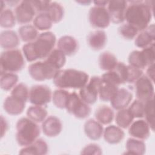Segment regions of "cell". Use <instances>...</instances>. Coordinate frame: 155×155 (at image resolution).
<instances>
[{"mask_svg":"<svg viewBox=\"0 0 155 155\" xmlns=\"http://www.w3.org/2000/svg\"><path fill=\"white\" fill-rule=\"evenodd\" d=\"M45 60L59 70L65 64L66 55L58 48L53 49Z\"/></svg>","mask_w":155,"mask_h":155,"instance_id":"obj_29","label":"cell"},{"mask_svg":"<svg viewBox=\"0 0 155 155\" xmlns=\"http://www.w3.org/2000/svg\"><path fill=\"white\" fill-rule=\"evenodd\" d=\"M16 140L21 147L33 143L40 134V128L36 122L28 117H21L16 125Z\"/></svg>","mask_w":155,"mask_h":155,"instance_id":"obj_4","label":"cell"},{"mask_svg":"<svg viewBox=\"0 0 155 155\" xmlns=\"http://www.w3.org/2000/svg\"><path fill=\"white\" fill-rule=\"evenodd\" d=\"M134 88L137 99L145 102L154 98V88L153 82L146 75L141 76L134 82Z\"/></svg>","mask_w":155,"mask_h":155,"instance_id":"obj_10","label":"cell"},{"mask_svg":"<svg viewBox=\"0 0 155 155\" xmlns=\"http://www.w3.org/2000/svg\"><path fill=\"white\" fill-rule=\"evenodd\" d=\"M25 102L24 101L10 94L5 99L3 108L6 113L9 114L18 115L24 111Z\"/></svg>","mask_w":155,"mask_h":155,"instance_id":"obj_18","label":"cell"},{"mask_svg":"<svg viewBox=\"0 0 155 155\" xmlns=\"http://www.w3.org/2000/svg\"><path fill=\"white\" fill-rule=\"evenodd\" d=\"M56 42V36L51 31L40 33L37 38L22 46V53L28 62L46 58L53 50Z\"/></svg>","mask_w":155,"mask_h":155,"instance_id":"obj_2","label":"cell"},{"mask_svg":"<svg viewBox=\"0 0 155 155\" xmlns=\"http://www.w3.org/2000/svg\"><path fill=\"white\" fill-rule=\"evenodd\" d=\"M143 117L148 124L152 131L154 130V98L144 102Z\"/></svg>","mask_w":155,"mask_h":155,"instance_id":"obj_38","label":"cell"},{"mask_svg":"<svg viewBox=\"0 0 155 155\" xmlns=\"http://www.w3.org/2000/svg\"><path fill=\"white\" fill-rule=\"evenodd\" d=\"M10 94L27 102L28 99L29 90L25 84L21 82L16 84L12 88Z\"/></svg>","mask_w":155,"mask_h":155,"instance_id":"obj_41","label":"cell"},{"mask_svg":"<svg viewBox=\"0 0 155 155\" xmlns=\"http://www.w3.org/2000/svg\"><path fill=\"white\" fill-rule=\"evenodd\" d=\"M128 61L130 65L142 70L147 67L143 61L141 51L139 50L132 51L129 54Z\"/></svg>","mask_w":155,"mask_h":155,"instance_id":"obj_39","label":"cell"},{"mask_svg":"<svg viewBox=\"0 0 155 155\" xmlns=\"http://www.w3.org/2000/svg\"><path fill=\"white\" fill-rule=\"evenodd\" d=\"M87 42L91 49L99 50L103 48L106 44V33L102 30H94L88 35L87 37Z\"/></svg>","mask_w":155,"mask_h":155,"instance_id":"obj_24","label":"cell"},{"mask_svg":"<svg viewBox=\"0 0 155 155\" xmlns=\"http://www.w3.org/2000/svg\"><path fill=\"white\" fill-rule=\"evenodd\" d=\"M124 19L127 23L135 27L138 31L146 28L153 15V1H133L127 2Z\"/></svg>","mask_w":155,"mask_h":155,"instance_id":"obj_1","label":"cell"},{"mask_svg":"<svg viewBox=\"0 0 155 155\" xmlns=\"http://www.w3.org/2000/svg\"><path fill=\"white\" fill-rule=\"evenodd\" d=\"M57 47L66 56H71L78 51V42L71 36L64 35L58 39Z\"/></svg>","mask_w":155,"mask_h":155,"instance_id":"obj_19","label":"cell"},{"mask_svg":"<svg viewBox=\"0 0 155 155\" xmlns=\"http://www.w3.org/2000/svg\"><path fill=\"white\" fill-rule=\"evenodd\" d=\"M101 78L103 82L116 85L117 87L122 84L119 76L114 69L104 73L101 76Z\"/></svg>","mask_w":155,"mask_h":155,"instance_id":"obj_43","label":"cell"},{"mask_svg":"<svg viewBox=\"0 0 155 155\" xmlns=\"http://www.w3.org/2000/svg\"><path fill=\"white\" fill-rule=\"evenodd\" d=\"M46 13L52 22L56 23L62 19L64 15V9L61 4L57 2H50Z\"/></svg>","mask_w":155,"mask_h":155,"instance_id":"obj_32","label":"cell"},{"mask_svg":"<svg viewBox=\"0 0 155 155\" xmlns=\"http://www.w3.org/2000/svg\"><path fill=\"white\" fill-rule=\"evenodd\" d=\"M94 4H95V6H99V7H105L108 4V1H93Z\"/></svg>","mask_w":155,"mask_h":155,"instance_id":"obj_49","label":"cell"},{"mask_svg":"<svg viewBox=\"0 0 155 155\" xmlns=\"http://www.w3.org/2000/svg\"><path fill=\"white\" fill-rule=\"evenodd\" d=\"M69 92L65 89L59 88L52 93V101L54 105L59 108H65Z\"/></svg>","mask_w":155,"mask_h":155,"instance_id":"obj_36","label":"cell"},{"mask_svg":"<svg viewBox=\"0 0 155 155\" xmlns=\"http://www.w3.org/2000/svg\"><path fill=\"white\" fill-rule=\"evenodd\" d=\"M125 145L126 154L142 155L146 151V146L143 140L130 137L127 139Z\"/></svg>","mask_w":155,"mask_h":155,"instance_id":"obj_26","label":"cell"},{"mask_svg":"<svg viewBox=\"0 0 155 155\" xmlns=\"http://www.w3.org/2000/svg\"><path fill=\"white\" fill-rule=\"evenodd\" d=\"M38 15L31 1H22L15 10L16 21L21 24H27L34 19Z\"/></svg>","mask_w":155,"mask_h":155,"instance_id":"obj_12","label":"cell"},{"mask_svg":"<svg viewBox=\"0 0 155 155\" xmlns=\"http://www.w3.org/2000/svg\"><path fill=\"white\" fill-rule=\"evenodd\" d=\"M101 82V77L96 76L91 77L86 85L79 89V95L80 97L89 105L94 104L98 97Z\"/></svg>","mask_w":155,"mask_h":155,"instance_id":"obj_8","label":"cell"},{"mask_svg":"<svg viewBox=\"0 0 155 155\" xmlns=\"http://www.w3.org/2000/svg\"><path fill=\"white\" fill-rule=\"evenodd\" d=\"M19 44V37L18 34L11 30L2 31L0 35V45L5 50L16 48Z\"/></svg>","mask_w":155,"mask_h":155,"instance_id":"obj_22","label":"cell"},{"mask_svg":"<svg viewBox=\"0 0 155 155\" xmlns=\"http://www.w3.org/2000/svg\"><path fill=\"white\" fill-rule=\"evenodd\" d=\"M102 151L101 148L96 143H90L85 146L81 154H94V155H101Z\"/></svg>","mask_w":155,"mask_h":155,"instance_id":"obj_46","label":"cell"},{"mask_svg":"<svg viewBox=\"0 0 155 155\" xmlns=\"http://www.w3.org/2000/svg\"><path fill=\"white\" fill-rule=\"evenodd\" d=\"M16 17L13 12L9 8H5L1 12L0 25L5 28H12L16 23Z\"/></svg>","mask_w":155,"mask_h":155,"instance_id":"obj_37","label":"cell"},{"mask_svg":"<svg viewBox=\"0 0 155 155\" xmlns=\"http://www.w3.org/2000/svg\"><path fill=\"white\" fill-rule=\"evenodd\" d=\"M84 130L86 136L93 140H99L103 136L102 124L93 119H90L85 122Z\"/></svg>","mask_w":155,"mask_h":155,"instance_id":"obj_21","label":"cell"},{"mask_svg":"<svg viewBox=\"0 0 155 155\" xmlns=\"http://www.w3.org/2000/svg\"><path fill=\"white\" fill-rule=\"evenodd\" d=\"M8 122L5 118H4L2 116H1V136L2 137L5 134L7 129H8Z\"/></svg>","mask_w":155,"mask_h":155,"instance_id":"obj_47","label":"cell"},{"mask_svg":"<svg viewBox=\"0 0 155 155\" xmlns=\"http://www.w3.org/2000/svg\"><path fill=\"white\" fill-rule=\"evenodd\" d=\"M117 62L116 56L110 51H104L99 56V65L101 69L107 71L113 70Z\"/></svg>","mask_w":155,"mask_h":155,"instance_id":"obj_27","label":"cell"},{"mask_svg":"<svg viewBox=\"0 0 155 155\" xmlns=\"http://www.w3.org/2000/svg\"><path fill=\"white\" fill-rule=\"evenodd\" d=\"M127 4V1L124 0L108 1L107 9L111 21L115 24H120L125 21L124 15Z\"/></svg>","mask_w":155,"mask_h":155,"instance_id":"obj_13","label":"cell"},{"mask_svg":"<svg viewBox=\"0 0 155 155\" xmlns=\"http://www.w3.org/2000/svg\"><path fill=\"white\" fill-rule=\"evenodd\" d=\"M88 19L91 26L99 29L107 27L111 22L108 10L105 7H91L88 12Z\"/></svg>","mask_w":155,"mask_h":155,"instance_id":"obj_11","label":"cell"},{"mask_svg":"<svg viewBox=\"0 0 155 155\" xmlns=\"http://www.w3.org/2000/svg\"><path fill=\"white\" fill-rule=\"evenodd\" d=\"M30 76L38 81H43L54 78L59 71L46 60L36 61L31 64L28 68Z\"/></svg>","mask_w":155,"mask_h":155,"instance_id":"obj_7","label":"cell"},{"mask_svg":"<svg viewBox=\"0 0 155 155\" xmlns=\"http://www.w3.org/2000/svg\"><path fill=\"white\" fill-rule=\"evenodd\" d=\"M25 66V60L21 50L14 48L2 51L0 56L1 74L15 73L21 71Z\"/></svg>","mask_w":155,"mask_h":155,"instance_id":"obj_5","label":"cell"},{"mask_svg":"<svg viewBox=\"0 0 155 155\" xmlns=\"http://www.w3.org/2000/svg\"><path fill=\"white\" fill-rule=\"evenodd\" d=\"M154 24H152L137 33L134 39L135 45L139 48H143L154 43Z\"/></svg>","mask_w":155,"mask_h":155,"instance_id":"obj_17","label":"cell"},{"mask_svg":"<svg viewBox=\"0 0 155 155\" xmlns=\"http://www.w3.org/2000/svg\"><path fill=\"white\" fill-rule=\"evenodd\" d=\"M48 147L47 142L42 139H37L31 144L24 147L19 151L20 154L44 155L48 153Z\"/></svg>","mask_w":155,"mask_h":155,"instance_id":"obj_23","label":"cell"},{"mask_svg":"<svg viewBox=\"0 0 155 155\" xmlns=\"http://www.w3.org/2000/svg\"><path fill=\"white\" fill-rule=\"evenodd\" d=\"M133 99L132 93L126 88H118L111 99L110 103L111 107L117 110L125 108L131 102Z\"/></svg>","mask_w":155,"mask_h":155,"instance_id":"obj_15","label":"cell"},{"mask_svg":"<svg viewBox=\"0 0 155 155\" xmlns=\"http://www.w3.org/2000/svg\"><path fill=\"white\" fill-rule=\"evenodd\" d=\"M52 99L51 89L45 85H35L29 90L28 100L35 105L44 106Z\"/></svg>","mask_w":155,"mask_h":155,"instance_id":"obj_9","label":"cell"},{"mask_svg":"<svg viewBox=\"0 0 155 155\" xmlns=\"http://www.w3.org/2000/svg\"><path fill=\"white\" fill-rule=\"evenodd\" d=\"M128 133L132 137L145 140L150 136V127L145 120L138 119L128 127Z\"/></svg>","mask_w":155,"mask_h":155,"instance_id":"obj_14","label":"cell"},{"mask_svg":"<svg viewBox=\"0 0 155 155\" xmlns=\"http://www.w3.org/2000/svg\"><path fill=\"white\" fill-rule=\"evenodd\" d=\"M89 80V76L83 71L73 68L59 70L53 78L54 84L62 89H81Z\"/></svg>","mask_w":155,"mask_h":155,"instance_id":"obj_3","label":"cell"},{"mask_svg":"<svg viewBox=\"0 0 155 155\" xmlns=\"http://www.w3.org/2000/svg\"><path fill=\"white\" fill-rule=\"evenodd\" d=\"M53 22L46 12L41 13L36 15L33 19L34 27L39 30L46 31L49 30L53 24Z\"/></svg>","mask_w":155,"mask_h":155,"instance_id":"obj_34","label":"cell"},{"mask_svg":"<svg viewBox=\"0 0 155 155\" xmlns=\"http://www.w3.org/2000/svg\"><path fill=\"white\" fill-rule=\"evenodd\" d=\"M134 117L128 108L119 110L115 116L117 125L121 128H127L133 121Z\"/></svg>","mask_w":155,"mask_h":155,"instance_id":"obj_30","label":"cell"},{"mask_svg":"<svg viewBox=\"0 0 155 155\" xmlns=\"http://www.w3.org/2000/svg\"><path fill=\"white\" fill-rule=\"evenodd\" d=\"M19 38L24 42L27 43L35 41L38 35V30L34 27V25L25 24L23 25L19 28L18 30Z\"/></svg>","mask_w":155,"mask_h":155,"instance_id":"obj_31","label":"cell"},{"mask_svg":"<svg viewBox=\"0 0 155 155\" xmlns=\"http://www.w3.org/2000/svg\"><path fill=\"white\" fill-rule=\"evenodd\" d=\"M118 32L123 38L130 40L135 38L138 33V30L131 25L126 22L119 27Z\"/></svg>","mask_w":155,"mask_h":155,"instance_id":"obj_40","label":"cell"},{"mask_svg":"<svg viewBox=\"0 0 155 155\" xmlns=\"http://www.w3.org/2000/svg\"><path fill=\"white\" fill-rule=\"evenodd\" d=\"M94 116L96 120L103 125H107L110 124L114 117V113L111 108L110 107L102 105L99 106L95 111Z\"/></svg>","mask_w":155,"mask_h":155,"instance_id":"obj_25","label":"cell"},{"mask_svg":"<svg viewBox=\"0 0 155 155\" xmlns=\"http://www.w3.org/2000/svg\"><path fill=\"white\" fill-rule=\"evenodd\" d=\"M142 75L143 71L142 70L133 67L130 65H127L126 82H135Z\"/></svg>","mask_w":155,"mask_h":155,"instance_id":"obj_45","label":"cell"},{"mask_svg":"<svg viewBox=\"0 0 155 155\" xmlns=\"http://www.w3.org/2000/svg\"><path fill=\"white\" fill-rule=\"evenodd\" d=\"M18 81V76L15 73H4L1 74L0 86L4 90L12 89Z\"/></svg>","mask_w":155,"mask_h":155,"instance_id":"obj_35","label":"cell"},{"mask_svg":"<svg viewBox=\"0 0 155 155\" xmlns=\"http://www.w3.org/2000/svg\"><path fill=\"white\" fill-rule=\"evenodd\" d=\"M65 109L69 113L79 119L86 118L91 113L89 104L85 102L76 92L69 93Z\"/></svg>","mask_w":155,"mask_h":155,"instance_id":"obj_6","label":"cell"},{"mask_svg":"<svg viewBox=\"0 0 155 155\" xmlns=\"http://www.w3.org/2000/svg\"><path fill=\"white\" fill-rule=\"evenodd\" d=\"M154 43L150 45L142 48L140 51L143 61L147 67L154 64L155 60V51H154Z\"/></svg>","mask_w":155,"mask_h":155,"instance_id":"obj_42","label":"cell"},{"mask_svg":"<svg viewBox=\"0 0 155 155\" xmlns=\"http://www.w3.org/2000/svg\"><path fill=\"white\" fill-rule=\"evenodd\" d=\"M118 88V87L103 82L101 79L98 96L102 101H110Z\"/></svg>","mask_w":155,"mask_h":155,"instance_id":"obj_33","label":"cell"},{"mask_svg":"<svg viewBox=\"0 0 155 155\" xmlns=\"http://www.w3.org/2000/svg\"><path fill=\"white\" fill-rule=\"evenodd\" d=\"M146 76L154 82V64H151L149 66H148V68L147 69V74Z\"/></svg>","mask_w":155,"mask_h":155,"instance_id":"obj_48","label":"cell"},{"mask_svg":"<svg viewBox=\"0 0 155 155\" xmlns=\"http://www.w3.org/2000/svg\"><path fill=\"white\" fill-rule=\"evenodd\" d=\"M26 114L27 117L37 124L41 123L47 117V111L42 106L33 105L27 109Z\"/></svg>","mask_w":155,"mask_h":155,"instance_id":"obj_28","label":"cell"},{"mask_svg":"<svg viewBox=\"0 0 155 155\" xmlns=\"http://www.w3.org/2000/svg\"><path fill=\"white\" fill-rule=\"evenodd\" d=\"M103 136L107 143L117 144L123 140L125 133L120 127L114 125H110L104 130Z\"/></svg>","mask_w":155,"mask_h":155,"instance_id":"obj_20","label":"cell"},{"mask_svg":"<svg viewBox=\"0 0 155 155\" xmlns=\"http://www.w3.org/2000/svg\"><path fill=\"white\" fill-rule=\"evenodd\" d=\"M62 129L61 120L55 116H49L42 124L44 134L48 137H55L60 134Z\"/></svg>","mask_w":155,"mask_h":155,"instance_id":"obj_16","label":"cell"},{"mask_svg":"<svg viewBox=\"0 0 155 155\" xmlns=\"http://www.w3.org/2000/svg\"><path fill=\"white\" fill-rule=\"evenodd\" d=\"M128 109L134 118H142L144 114V102L138 99L134 100Z\"/></svg>","mask_w":155,"mask_h":155,"instance_id":"obj_44","label":"cell"},{"mask_svg":"<svg viewBox=\"0 0 155 155\" xmlns=\"http://www.w3.org/2000/svg\"><path fill=\"white\" fill-rule=\"evenodd\" d=\"M78 3H80L81 4H84V5H88L89 4H90L91 2V1H76Z\"/></svg>","mask_w":155,"mask_h":155,"instance_id":"obj_50","label":"cell"}]
</instances>
